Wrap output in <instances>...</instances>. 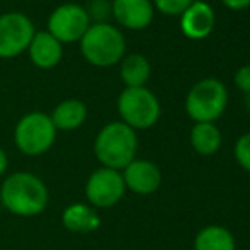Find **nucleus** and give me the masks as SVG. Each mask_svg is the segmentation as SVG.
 Here are the masks:
<instances>
[{"instance_id":"1","label":"nucleus","mask_w":250,"mask_h":250,"mask_svg":"<svg viewBox=\"0 0 250 250\" xmlns=\"http://www.w3.org/2000/svg\"><path fill=\"white\" fill-rule=\"evenodd\" d=\"M50 203V191L41 177L31 172H14L0 186V206L10 214L33 218L44 213Z\"/></svg>"},{"instance_id":"13","label":"nucleus","mask_w":250,"mask_h":250,"mask_svg":"<svg viewBox=\"0 0 250 250\" xmlns=\"http://www.w3.org/2000/svg\"><path fill=\"white\" fill-rule=\"evenodd\" d=\"M213 27L214 14L206 2H194L181 16V29L191 40H203L209 36Z\"/></svg>"},{"instance_id":"5","label":"nucleus","mask_w":250,"mask_h":250,"mask_svg":"<svg viewBox=\"0 0 250 250\" xmlns=\"http://www.w3.org/2000/svg\"><path fill=\"white\" fill-rule=\"evenodd\" d=\"M228 92L218 79H203L189 90L186 111L196 123H214L225 112Z\"/></svg>"},{"instance_id":"15","label":"nucleus","mask_w":250,"mask_h":250,"mask_svg":"<svg viewBox=\"0 0 250 250\" xmlns=\"http://www.w3.org/2000/svg\"><path fill=\"white\" fill-rule=\"evenodd\" d=\"M56 131H75L85 123L87 105L79 99L62 101L50 114Z\"/></svg>"},{"instance_id":"4","label":"nucleus","mask_w":250,"mask_h":250,"mask_svg":"<svg viewBox=\"0 0 250 250\" xmlns=\"http://www.w3.org/2000/svg\"><path fill=\"white\" fill-rule=\"evenodd\" d=\"M56 140V128L44 112L33 111L19 119L14 129L17 150L26 157H41L51 150Z\"/></svg>"},{"instance_id":"9","label":"nucleus","mask_w":250,"mask_h":250,"mask_svg":"<svg viewBox=\"0 0 250 250\" xmlns=\"http://www.w3.org/2000/svg\"><path fill=\"white\" fill-rule=\"evenodd\" d=\"M34 34V24L21 12L0 16V58H14L27 51Z\"/></svg>"},{"instance_id":"10","label":"nucleus","mask_w":250,"mask_h":250,"mask_svg":"<svg viewBox=\"0 0 250 250\" xmlns=\"http://www.w3.org/2000/svg\"><path fill=\"white\" fill-rule=\"evenodd\" d=\"M126 191H131L138 196L153 194L162 184V172L157 164L150 160L135 158L129 165L121 170Z\"/></svg>"},{"instance_id":"16","label":"nucleus","mask_w":250,"mask_h":250,"mask_svg":"<svg viewBox=\"0 0 250 250\" xmlns=\"http://www.w3.org/2000/svg\"><path fill=\"white\" fill-rule=\"evenodd\" d=\"M235 237L230 230L220 225H209L198 231L194 250H235Z\"/></svg>"},{"instance_id":"6","label":"nucleus","mask_w":250,"mask_h":250,"mask_svg":"<svg viewBox=\"0 0 250 250\" xmlns=\"http://www.w3.org/2000/svg\"><path fill=\"white\" fill-rule=\"evenodd\" d=\"M118 112L131 129H148L160 118V102L145 87H126L118 97Z\"/></svg>"},{"instance_id":"20","label":"nucleus","mask_w":250,"mask_h":250,"mask_svg":"<svg viewBox=\"0 0 250 250\" xmlns=\"http://www.w3.org/2000/svg\"><path fill=\"white\" fill-rule=\"evenodd\" d=\"M233 155H235V160L238 162V165L250 174V133H245V135H242L237 140Z\"/></svg>"},{"instance_id":"21","label":"nucleus","mask_w":250,"mask_h":250,"mask_svg":"<svg viewBox=\"0 0 250 250\" xmlns=\"http://www.w3.org/2000/svg\"><path fill=\"white\" fill-rule=\"evenodd\" d=\"M235 85L245 94H250V65H245L235 73Z\"/></svg>"},{"instance_id":"17","label":"nucleus","mask_w":250,"mask_h":250,"mask_svg":"<svg viewBox=\"0 0 250 250\" xmlns=\"http://www.w3.org/2000/svg\"><path fill=\"white\" fill-rule=\"evenodd\" d=\"M191 145L203 157H211L221 146V133L214 123H196L191 131Z\"/></svg>"},{"instance_id":"11","label":"nucleus","mask_w":250,"mask_h":250,"mask_svg":"<svg viewBox=\"0 0 250 250\" xmlns=\"http://www.w3.org/2000/svg\"><path fill=\"white\" fill-rule=\"evenodd\" d=\"M112 16L123 27L140 31L150 26L153 5L150 0H112Z\"/></svg>"},{"instance_id":"8","label":"nucleus","mask_w":250,"mask_h":250,"mask_svg":"<svg viewBox=\"0 0 250 250\" xmlns=\"http://www.w3.org/2000/svg\"><path fill=\"white\" fill-rule=\"evenodd\" d=\"M90 27V16L79 3H63L56 7L48 19V33L60 43H75Z\"/></svg>"},{"instance_id":"22","label":"nucleus","mask_w":250,"mask_h":250,"mask_svg":"<svg viewBox=\"0 0 250 250\" xmlns=\"http://www.w3.org/2000/svg\"><path fill=\"white\" fill-rule=\"evenodd\" d=\"M221 2L233 10H242L250 5V0H221Z\"/></svg>"},{"instance_id":"23","label":"nucleus","mask_w":250,"mask_h":250,"mask_svg":"<svg viewBox=\"0 0 250 250\" xmlns=\"http://www.w3.org/2000/svg\"><path fill=\"white\" fill-rule=\"evenodd\" d=\"M7 168H9V157H7L5 151L0 148V177L5 175Z\"/></svg>"},{"instance_id":"2","label":"nucleus","mask_w":250,"mask_h":250,"mask_svg":"<svg viewBox=\"0 0 250 250\" xmlns=\"http://www.w3.org/2000/svg\"><path fill=\"white\" fill-rule=\"evenodd\" d=\"M138 136L123 121L105 125L94 140V155L105 168L121 172L136 158Z\"/></svg>"},{"instance_id":"24","label":"nucleus","mask_w":250,"mask_h":250,"mask_svg":"<svg viewBox=\"0 0 250 250\" xmlns=\"http://www.w3.org/2000/svg\"><path fill=\"white\" fill-rule=\"evenodd\" d=\"M247 107H249V111H250V94H247Z\"/></svg>"},{"instance_id":"12","label":"nucleus","mask_w":250,"mask_h":250,"mask_svg":"<svg viewBox=\"0 0 250 250\" xmlns=\"http://www.w3.org/2000/svg\"><path fill=\"white\" fill-rule=\"evenodd\" d=\"M62 223L72 233L90 235L101 227V216L90 204L72 203L63 209Z\"/></svg>"},{"instance_id":"19","label":"nucleus","mask_w":250,"mask_h":250,"mask_svg":"<svg viewBox=\"0 0 250 250\" xmlns=\"http://www.w3.org/2000/svg\"><path fill=\"white\" fill-rule=\"evenodd\" d=\"M196 0H153L155 7L165 16H182Z\"/></svg>"},{"instance_id":"18","label":"nucleus","mask_w":250,"mask_h":250,"mask_svg":"<svg viewBox=\"0 0 250 250\" xmlns=\"http://www.w3.org/2000/svg\"><path fill=\"white\" fill-rule=\"evenodd\" d=\"M150 72V63L143 55L133 53L121 60V79L126 87H145Z\"/></svg>"},{"instance_id":"3","label":"nucleus","mask_w":250,"mask_h":250,"mask_svg":"<svg viewBox=\"0 0 250 250\" xmlns=\"http://www.w3.org/2000/svg\"><path fill=\"white\" fill-rule=\"evenodd\" d=\"M80 51L90 65L105 68L121 62L126 51V41L118 27L97 22L92 24L80 40Z\"/></svg>"},{"instance_id":"14","label":"nucleus","mask_w":250,"mask_h":250,"mask_svg":"<svg viewBox=\"0 0 250 250\" xmlns=\"http://www.w3.org/2000/svg\"><path fill=\"white\" fill-rule=\"evenodd\" d=\"M27 50H29L31 62L38 68H43V70L55 68L62 62V56H63L62 43L56 38H53L48 31H40V33L34 34Z\"/></svg>"},{"instance_id":"7","label":"nucleus","mask_w":250,"mask_h":250,"mask_svg":"<svg viewBox=\"0 0 250 250\" xmlns=\"http://www.w3.org/2000/svg\"><path fill=\"white\" fill-rule=\"evenodd\" d=\"M83 191L87 204H90L94 209H107L125 198L126 186L119 170L99 167L89 175Z\"/></svg>"}]
</instances>
